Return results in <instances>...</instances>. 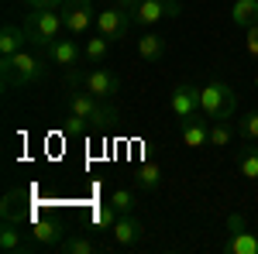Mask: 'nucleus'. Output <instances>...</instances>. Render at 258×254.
Listing matches in <instances>:
<instances>
[{
    "mask_svg": "<svg viewBox=\"0 0 258 254\" xmlns=\"http://www.w3.org/2000/svg\"><path fill=\"white\" fill-rule=\"evenodd\" d=\"M66 110H69V131H103V127H110V124H117V110L107 103V100L93 97V93H86V90H73L69 97H66Z\"/></svg>",
    "mask_w": 258,
    "mask_h": 254,
    "instance_id": "nucleus-1",
    "label": "nucleus"
},
{
    "mask_svg": "<svg viewBox=\"0 0 258 254\" xmlns=\"http://www.w3.org/2000/svg\"><path fill=\"white\" fill-rule=\"evenodd\" d=\"M48 55H35V52H24L18 55H0V79H4V90H14V86H38L41 79L48 76Z\"/></svg>",
    "mask_w": 258,
    "mask_h": 254,
    "instance_id": "nucleus-2",
    "label": "nucleus"
},
{
    "mask_svg": "<svg viewBox=\"0 0 258 254\" xmlns=\"http://www.w3.org/2000/svg\"><path fill=\"white\" fill-rule=\"evenodd\" d=\"M200 114L207 120H231L238 114V93L220 79L200 86Z\"/></svg>",
    "mask_w": 258,
    "mask_h": 254,
    "instance_id": "nucleus-3",
    "label": "nucleus"
},
{
    "mask_svg": "<svg viewBox=\"0 0 258 254\" xmlns=\"http://www.w3.org/2000/svg\"><path fill=\"white\" fill-rule=\"evenodd\" d=\"M66 82L73 90H86L100 100H114L120 93V79L107 69H66Z\"/></svg>",
    "mask_w": 258,
    "mask_h": 254,
    "instance_id": "nucleus-4",
    "label": "nucleus"
},
{
    "mask_svg": "<svg viewBox=\"0 0 258 254\" xmlns=\"http://www.w3.org/2000/svg\"><path fill=\"white\" fill-rule=\"evenodd\" d=\"M21 28H24L28 41H31V45H38V48H48V45L66 31L59 11H35V7L28 11V18L21 21Z\"/></svg>",
    "mask_w": 258,
    "mask_h": 254,
    "instance_id": "nucleus-5",
    "label": "nucleus"
},
{
    "mask_svg": "<svg viewBox=\"0 0 258 254\" xmlns=\"http://www.w3.org/2000/svg\"><path fill=\"white\" fill-rule=\"evenodd\" d=\"M62 14V24H66V31L73 35V38H80L86 35L93 24H97V14H93V0H66L59 7Z\"/></svg>",
    "mask_w": 258,
    "mask_h": 254,
    "instance_id": "nucleus-6",
    "label": "nucleus"
},
{
    "mask_svg": "<svg viewBox=\"0 0 258 254\" xmlns=\"http://www.w3.org/2000/svg\"><path fill=\"white\" fill-rule=\"evenodd\" d=\"M182 14V4L179 0H138V7L131 11V21L141 28H152L162 18H179Z\"/></svg>",
    "mask_w": 258,
    "mask_h": 254,
    "instance_id": "nucleus-7",
    "label": "nucleus"
},
{
    "mask_svg": "<svg viewBox=\"0 0 258 254\" xmlns=\"http://www.w3.org/2000/svg\"><path fill=\"white\" fill-rule=\"evenodd\" d=\"M131 24H135L131 14L114 4V7H107V11L97 14V35H103V38H110V41H120V38H127Z\"/></svg>",
    "mask_w": 258,
    "mask_h": 254,
    "instance_id": "nucleus-8",
    "label": "nucleus"
},
{
    "mask_svg": "<svg viewBox=\"0 0 258 254\" xmlns=\"http://www.w3.org/2000/svg\"><path fill=\"white\" fill-rule=\"evenodd\" d=\"M169 110H172L179 120L200 117V86H193V82H179L176 90L169 93Z\"/></svg>",
    "mask_w": 258,
    "mask_h": 254,
    "instance_id": "nucleus-9",
    "label": "nucleus"
},
{
    "mask_svg": "<svg viewBox=\"0 0 258 254\" xmlns=\"http://www.w3.org/2000/svg\"><path fill=\"white\" fill-rule=\"evenodd\" d=\"M45 55H48L52 65H59V69H76V62L83 59L80 45H76L73 38H55L48 48H45Z\"/></svg>",
    "mask_w": 258,
    "mask_h": 254,
    "instance_id": "nucleus-10",
    "label": "nucleus"
},
{
    "mask_svg": "<svg viewBox=\"0 0 258 254\" xmlns=\"http://www.w3.org/2000/svg\"><path fill=\"white\" fill-rule=\"evenodd\" d=\"M110 237H114L117 247H131V244H138L141 237H145V223L131 213H120L117 223H114V230H110Z\"/></svg>",
    "mask_w": 258,
    "mask_h": 254,
    "instance_id": "nucleus-11",
    "label": "nucleus"
},
{
    "mask_svg": "<svg viewBox=\"0 0 258 254\" xmlns=\"http://www.w3.org/2000/svg\"><path fill=\"white\" fill-rule=\"evenodd\" d=\"M0 251L4 254H31L38 251V240H28L24 237V230H18L11 220L0 227Z\"/></svg>",
    "mask_w": 258,
    "mask_h": 254,
    "instance_id": "nucleus-12",
    "label": "nucleus"
},
{
    "mask_svg": "<svg viewBox=\"0 0 258 254\" xmlns=\"http://www.w3.org/2000/svg\"><path fill=\"white\" fill-rule=\"evenodd\" d=\"M182 144L186 148H207L210 144V124H207V117L200 114V117H189V120H182Z\"/></svg>",
    "mask_w": 258,
    "mask_h": 254,
    "instance_id": "nucleus-13",
    "label": "nucleus"
},
{
    "mask_svg": "<svg viewBox=\"0 0 258 254\" xmlns=\"http://www.w3.org/2000/svg\"><path fill=\"white\" fill-rule=\"evenodd\" d=\"M24 41H28L24 28L4 24V28H0V55H18L21 48H24Z\"/></svg>",
    "mask_w": 258,
    "mask_h": 254,
    "instance_id": "nucleus-14",
    "label": "nucleus"
},
{
    "mask_svg": "<svg viewBox=\"0 0 258 254\" xmlns=\"http://www.w3.org/2000/svg\"><path fill=\"white\" fill-rule=\"evenodd\" d=\"M138 55L145 62H159L162 55H165V38L155 35V31H145V35L138 38Z\"/></svg>",
    "mask_w": 258,
    "mask_h": 254,
    "instance_id": "nucleus-15",
    "label": "nucleus"
},
{
    "mask_svg": "<svg viewBox=\"0 0 258 254\" xmlns=\"http://www.w3.org/2000/svg\"><path fill=\"white\" fill-rule=\"evenodd\" d=\"M231 21H234L238 28H251V24H258V0H234Z\"/></svg>",
    "mask_w": 258,
    "mask_h": 254,
    "instance_id": "nucleus-16",
    "label": "nucleus"
},
{
    "mask_svg": "<svg viewBox=\"0 0 258 254\" xmlns=\"http://www.w3.org/2000/svg\"><path fill=\"white\" fill-rule=\"evenodd\" d=\"M224 251H231V254H258V237L248 234V230H238V234H231V240L224 244Z\"/></svg>",
    "mask_w": 258,
    "mask_h": 254,
    "instance_id": "nucleus-17",
    "label": "nucleus"
},
{
    "mask_svg": "<svg viewBox=\"0 0 258 254\" xmlns=\"http://www.w3.org/2000/svg\"><path fill=\"white\" fill-rule=\"evenodd\" d=\"M107 52H110V38L97 35V38H90V41H86V48H83V59L90 62V65H103Z\"/></svg>",
    "mask_w": 258,
    "mask_h": 254,
    "instance_id": "nucleus-18",
    "label": "nucleus"
},
{
    "mask_svg": "<svg viewBox=\"0 0 258 254\" xmlns=\"http://www.w3.org/2000/svg\"><path fill=\"white\" fill-rule=\"evenodd\" d=\"M31 234H35L38 244H48V247H52V244H62V230H59V223H55V220H38Z\"/></svg>",
    "mask_w": 258,
    "mask_h": 254,
    "instance_id": "nucleus-19",
    "label": "nucleus"
},
{
    "mask_svg": "<svg viewBox=\"0 0 258 254\" xmlns=\"http://www.w3.org/2000/svg\"><path fill=\"white\" fill-rule=\"evenodd\" d=\"M234 141V127L227 120H214L210 124V148H227Z\"/></svg>",
    "mask_w": 258,
    "mask_h": 254,
    "instance_id": "nucleus-20",
    "label": "nucleus"
},
{
    "mask_svg": "<svg viewBox=\"0 0 258 254\" xmlns=\"http://www.w3.org/2000/svg\"><path fill=\"white\" fill-rule=\"evenodd\" d=\"M59 251H66V254H93V251H100V244L90 240V237H69V240L59 244Z\"/></svg>",
    "mask_w": 258,
    "mask_h": 254,
    "instance_id": "nucleus-21",
    "label": "nucleus"
},
{
    "mask_svg": "<svg viewBox=\"0 0 258 254\" xmlns=\"http://www.w3.org/2000/svg\"><path fill=\"white\" fill-rule=\"evenodd\" d=\"M135 182H138L141 189H159L162 186V168L159 165H141L138 172H135Z\"/></svg>",
    "mask_w": 258,
    "mask_h": 254,
    "instance_id": "nucleus-22",
    "label": "nucleus"
},
{
    "mask_svg": "<svg viewBox=\"0 0 258 254\" xmlns=\"http://www.w3.org/2000/svg\"><path fill=\"white\" fill-rule=\"evenodd\" d=\"M117 210L107 203V206H97L93 210V227H100V230H114V223H117Z\"/></svg>",
    "mask_w": 258,
    "mask_h": 254,
    "instance_id": "nucleus-23",
    "label": "nucleus"
},
{
    "mask_svg": "<svg viewBox=\"0 0 258 254\" xmlns=\"http://www.w3.org/2000/svg\"><path fill=\"white\" fill-rule=\"evenodd\" d=\"M238 168H241V179H258V148H248L238 158Z\"/></svg>",
    "mask_w": 258,
    "mask_h": 254,
    "instance_id": "nucleus-24",
    "label": "nucleus"
},
{
    "mask_svg": "<svg viewBox=\"0 0 258 254\" xmlns=\"http://www.w3.org/2000/svg\"><path fill=\"white\" fill-rule=\"evenodd\" d=\"M110 206L117 213H135V196H131V189H114L110 193Z\"/></svg>",
    "mask_w": 258,
    "mask_h": 254,
    "instance_id": "nucleus-25",
    "label": "nucleus"
},
{
    "mask_svg": "<svg viewBox=\"0 0 258 254\" xmlns=\"http://www.w3.org/2000/svg\"><path fill=\"white\" fill-rule=\"evenodd\" d=\"M238 134L244 141H258V110H251V114H244L238 120Z\"/></svg>",
    "mask_w": 258,
    "mask_h": 254,
    "instance_id": "nucleus-26",
    "label": "nucleus"
},
{
    "mask_svg": "<svg viewBox=\"0 0 258 254\" xmlns=\"http://www.w3.org/2000/svg\"><path fill=\"white\" fill-rule=\"evenodd\" d=\"M244 31H248V38H244V48H248V55H251V59H258V24L244 28Z\"/></svg>",
    "mask_w": 258,
    "mask_h": 254,
    "instance_id": "nucleus-27",
    "label": "nucleus"
},
{
    "mask_svg": "<svg viewBox=\"0 0 258 254\" xmlns=\"http://www.w3.org/2000/svg\"><path fill=\"white\" fill-rule=\"evenodd\" d=\"M28 7H35V11H59L66 0H24Z\"/></svg>",
    "mask_w": 258,
    "mask_h": 254,
    "instance_id": "nucleus-28",
    "label": "nucleus"
},
{
    "mask_svg": "<svg viewBox=\"0 0 258 254\" xmlns=\"http://www.w3.org/2000/svg\"><path fill=\"white\" fill-rule=\"evenodd\" d=\"M238 230H244V216H231V234H238Z\"/></svg>",
    "mask_w": 258,
    "mask_h": 254,
    "instance_id": "nucleus-29",
    "label": "nucleus"
},
{
    "mask_svg": "<svg viewBox=\"0 0 258 254\" xmlns=\"http://www.w3.org/2000/svg\"><path fill=\"white\" fill-rule=\"evenodd\" d=\"M114 4H117V0H114Z\"/></svg>",
    "mask_w": 258,
    "mask_h": 254,
    "instance_id": "nucleus-30",
    "label": "nucleus"
}]
</instances>
